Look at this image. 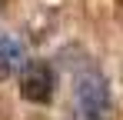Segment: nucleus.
<instances>
[{"instance_id":"nucleus-2","label":"nucleus","mask_w":123,"mask_h":120,"mask_svg":"<svg viewBox=\"0 0 123 120\" xmlns=\"http://www.w3.org/2000/svg\"><path fill=\"white\" fill-rule=\"evenodd\" d=\"M77 100H80L83 113L86 117H100V110L106 107V97H103V83L100 80H83L80 87H77Z\"/></svg>"},{"instance_id":"nucleus-3","label":"nucleus","mask_w":123,"mask_h":120,"mask_svg":"<svg viewBox=\"0 0 123 120\" xmlns=\"http://www.w3.org/2000/svg\"><path fill=\"white\" fill-rule=\"evenodd\" d=\"M0 63L7 67V70H13V67H23L27 60H23V47L17 40H7L0 37Z\"/></svg>"},{"instance_id":"nucleus-1","label":"nucleus","mask_w":123,"mask_h":120,"mask_svg":"<svg viewBox=\"0 0 123 120\" xmlns=\"http://www.w3.org/2000/svg\"><path fill=\"white\" fill-rule=\"evenodd\" d=\"M20 93L33 103H47L53 97V73L47 63H23V77H20Z\"/></svg>"},{"instance_id":"nucleus-4","label":"nucleus","mask_w":123,"mask_h":120,"mask_svg":"<svg viewBox=\"0 0 123 120\" xmlns=\"http://www.w3.org/2000/svg\"><path fill=\"white\" fill-rule=\"evenodd\" d=\"M7 73H10V70H7V67H3V63H0V80H3V77H7Z\"/></svg>"}]
</instances>
